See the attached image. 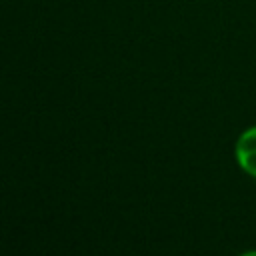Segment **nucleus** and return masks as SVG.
<instances>
[{"label": "nucleus", "instance_id": "f257e3e1", "mask_svg": "<svg viewBox=\"0 0 256 256\" xmlns=\"http://www.w3.org/2000/svg\"><path fill=\"white\" fill-rule=\"evenodd\" d=\"M234 158L240 170L256 180V124L240 132L234 144Z\"/></svg>", "mask_w": 256, "mask_h": 256}, {"label": "nucleus", "instance_id": "f03ea898", "mask_svg": "<svg viewBox=\"0 0 256 256\" xmlns=\"http://www.w3.org/2000/svg\"><path fill=\"white\" fill-rule=\"evenodd\" d=\"M238 256H256V248H252V250H244V252H240Z\"/></svg>", "mask_w": 256, "mask_h": 256}]
</instances>
